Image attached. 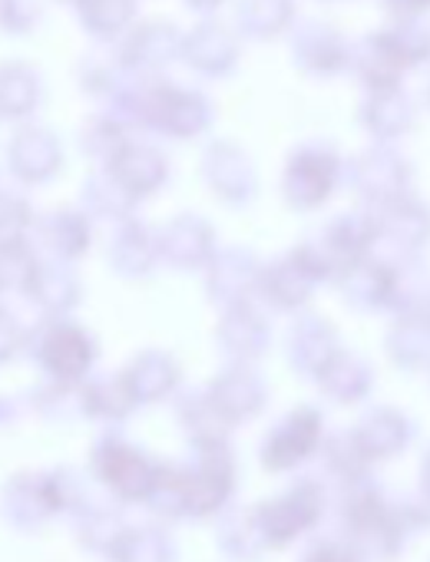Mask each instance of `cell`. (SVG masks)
Listing matches in <instances>:
<instances>
[{
    "mask_svg": "<svg viewBox=\"0 0 430 562\" xmlns=\"http://www.w3.org/2000/svg\"><path fill=\"white\" fill-rule=\"evenodd\" d=\"M292 54H295V60H298L308 74L335 77V74L348 70L351 44H348V37H344L338 27L321 24V21H305V24H298V31H295Z\"/></svg>",
    "mask_w": 430,
    "mask_h": 562,
    "instance_id": "6da1fadb",
    "label": "cell"
},
{
    "mask_svg": "<svg viewBox=\"0 0 430 562\" xmlns=\"http://www.w3.org/2000/svg\"><path fill=\"white\" fill-rule=\"evenodd\" d=\"M348 67L354 70V77L371 90V93H381V90H397L404 74L410 70L404 64V57L397 54V47L387 41L384 31H374V34H364L358 44H351V60Z\"/></svg>",
    "mask_w": 430,
    "mask_h": 562,
    "instance_id": "7a4b0ae2",
    "label": "cell"
},
{
    "mask_svg": "<svg viewBox=\"0 0 430 562\" xmlns=\"http://www.w3.org/2000/svg\"><path fill=\"white\" fill-rule=\"evenodd\" d=\"M182 57L205 74H226L239 57V44L223 24L205 21L182 41Z\"/></svg>",
    "mask_w": 430,
    "mask_h": 562,
    "instance_id": "3957f363",
    "label": "cell"
},
{
    "mask_svg": "<svg viewBox=\"0 0 430 562\" xmlns=\"http://www.w3.org/2000/svg\"><path fill=\"white\" fill-rule=\"evenodd\" d=\"M410 120H414V106L400 93V87L371 93L367 103H364V123L377 136H397V133H404L410 126Z\"/></svg>",
    "mask_w": 430,
    "mask_h": 562,
    "instance_id": "277c9868",
    "label": "cell"
},
{
    "mask_svg": "<svg viewBox=\"0 0 430 562\" xmlns=\"http://www.w3.org/2000/svg\"><path fill=\"white\" fill-rule=\"evenodd\" d=\"M295 21L292 0H239V27L249 37H275Z\"/></svg>",
    "mask_w": 430,
    "mask_h": 562,
    "instance_id": "5b68a950",
    "label": "cell"
},
{
    "mask_svg": "<svg viewBox=\"0 0 430 562\" xmlns=\"http://www.w3.org/2000/svg\"><path fill=\"white\" fill-rule=\"evenodd\" d=\"M179 50H182V41H179L176 27H169V24H143L126 44V57L136 64H162V60L176 57Z\"/></svg>",
    "mask_w": 430,
    "mask_h": 562,
    "instance_id": "8992f818",
    "label": "cell"
},
{
    "mask_svg": "<svg viewBox=\"0 0 430 562\" xmlns=\"http://www.w3.org/2000/svg\"><path fill=\"white\" fill-rule=\"evenodd\" d=\"M387 41L397 47V54L404 57L407 67H420L430 60V24L427 18H414V21H391L384 27Z\"/></svg>",
    "mask_w": 430,
    "mask_h": 562,
    "instance_id": "52a82bcc",
    "label": "cell"
},
{
    "mask_svg": "<svg viewBox=\"0 0 430 562\" xmlns=\"http://www.w3.org/2000/svg\"><path fill=\"white\" fill-rule=\"evenodd\" d=\"M133 18V0H87V21L100 34L120 31Z\"/></svg>",
    "mask_w": 430,
    "mask_h": 562,
    "instance_id": "ba28073f",
    "label": "cell"
},
{
    "mask_svg": "<svg viewBox=\"0 0 430 562\" xmlns=\"http://www.w3.org/2000/svg\"><path fill=\"white\" fill-rule=\"evenodd\" d=\"M377 4L391 21H414V18H427L430 11L427 0H377Z\"/></svg>",
    "mask_w": 430,
    "mask_h": 562,
    "instance_id": "9c48e42d",
    "label": "cell"
},
{
    "mask_svg": "<svg viewBox=\"0 0 430 562\" xmlns=\"http://www.w3.org/2000/svg\"><path fill=\"white\" fill-rule=\"evenodd\" d=\"M189 4H192V8H199V11H208V8L219 4V0H189Z\"/></svg>",
    "mask_w": 430,
    "mask_h": 562,
    "instance_id": "30bf717a",
    "label": "cell"
},
{
    "mask_svg": "<svg viewBox=\"0 0 430 562\" xmlns=\"http://www.w3.org/2000/svg\"><path fill=\"white\" fill-rule=\"evenodd\" d=\"M427 93H430V83H427Z\"/></svg>",
    "mask_w": 430,
    "mask_h": 562,
    "instance_id": "8fae6325",
    "label": "cell"
},
{
    "mask_svg": "<svg viewBox=\"0 0 430 562\" xmlns=\"http://www.w3.org/2000/svg\"><path fill=\"white\" fill-rule=\"evenodd\" d=\"M427 4H430V0H427Z\"/></svg>",
    "mask_w": 430,
    "mask_h": 562,
    "instance_id": "7c38bea8",
    "label": "cell"
}]
</instances>
